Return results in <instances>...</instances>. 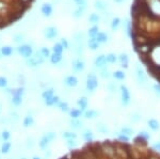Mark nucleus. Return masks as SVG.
<instances>
[{"mask_svg": "<svg viewBox=\"0 0 160 159\" xmlns=\"http://www.w3.org/2000/svg\"><path fill=\"white\" fill-rule=\"evenodd\" d=\"M11 147H12V143L10 141H7V142H2L1 147H0V153L2 155H7V154L10 153L11 151Z\"/></svg>", "mask_w": 160, "mask_h": 159, "instance_id": "33", "label": "nucleus"}, {"mask_svg": "<svg viewBox=\"0 0 160 159\" xmlns=\"http://www.w3.org/2000/svg\"><path fill=\"white\" fill-rule=\"evenodd\" d=\"M94 9L98 12H106L108 9V2L106 0H94Z\"/></svg>", "mask_w": 160, "mask_h": 159, "instance_id": "13", "label": "nucleus"}, {"mask_svg": "<svg viewBox=\"0 0 160 159\" xmlns=\"http://www.w3.org/2000/svg\"><path fill=\"white\" fill-rule=\"evenodd\" d=\"M62 138L65 140H72V139H77L78 135L74 132V130H68V132H62Z\"/></svg>", "mask_w": 160, "mask_h": 159, "instance_id": "36", "label": "nucleus"}, {"mask_svg": "<svg viewBox=\"0 0 160 159\" xmlns=\"http://www.w3.org/2000/svg\"><path fill=\"white\" fill-rule=\"evenodd\" d=\"M135 142H136V144H138V145H145V147L148 145V141L142 139V138L139 137V136H137L135 138Z\"/></svg>", "mask_w": 160, "mask_h": 159, "instance_id": "51", "label": "nucleus"}, {"mask_svg": "<svg viewBox=\"0 0 160 159\" xmlns=\"http://www.w3.org/2000/svg\"><path fill=\"white\" fill-rule=\"evenodd\" d=\"M33 145H34V142H33V140H32V139H28L27 147H30V148H32V147H33Z\"/></svg>", "mask_w": 160, "mask_h": 159, "instance_id": "58", "label": "nucleus"}, {"mask_svg": "<svg viewBox=\"0 0 160 159\" xmlns=\"http://www.w3.org/2000/svg\"><path fill=\"white\" fill-rule=\"evenodd\" d=\"M8 88V79L3 76H0V89Z\"/></svg>", "mask_w": 160, "mask_h": 159, "instance_id": "52", "label": "nucleus"}, {"mask_svg": "<svg viewBox=\"0 0 160 159\" xmlns=\"http://www.w3.org/2000/svg\"><path fill=\"white\" fill-rule=\"evenodd\" d=\"M17 52H18L19 56H22L25 60H27V59L32 57L34 51H33L32 46L30 44H22L17 47Z\"/></svg>", "mask_w": 160, "mask_h": 159, "instance_id": "6", "label": "nucleus"}, {"mask_svg": "<svg viewBox=\"0 0 160 159\" xmlns=\"http://www.w3.org/2000/svg\"><path fill=\"white\" fill-rule=\"evenodd\" d=\"M57 138V134L55 132H48L46 134H44L42 136V138L38 141V147L42 151L48 150V147L50 145V143L52 142Z\"/></svg>", "mask_w": 160, "mask_h": 159, "instance_id": "3", "label": "nucleus"}, {"mask_svg": "<svg viewBox=\"0 0 160 159\" xmlns=\"http://www.w3.org/2000/svg\"><path fill=\"white\" fill-rule=\"evenodd\" d=\"M41 13L43 14L44 17H50L53 13V7L51 3H43L41 7Z\"/></svg>", "mask_w": 160, "mask_h": 159, "instance_id": "12", "label": "nucleus"}, {"mask_svg": "<svg viewBox=\"0 0 160 159\" xmlns=\"http://www.w3.org/2000/svg\"><path fill=\"white\" fill-rule=\"evenodd\" d=\"M148 159H159L158 157H149Z\"/></svg>", "mask_w": 160, "mask_h": 159, "instance_id": "61", "label": "nucleus"}, {"mask_svg": "<svg viewBox=\"0 0 160 159\" xmlns=\"http://www.w3.org/2000/svg\"><path fill=\"white\" fill-rule=\"evenodd\" d=\"M118 139L120 142H123V143H127V142H129V140H130V138L129 137H127V136H125V135H123V134H121V132H118Z\"/></svg>", "mask_w": 160, "mask_h": 159, "instance_id": "50", "label": "nucleus"}, {"mask_svg": "<svg viewBox=\"0 0 160 159\" xmlns=\"http://www.w3.org/2000/svg\"><path fill=\"white\" fill-rule=\"evenodd\" d=\"M77 7H88V0H74Z\"/></svg>", "mask_w": 160, "mask_h": 159, "instance_id": "54", "label": "nucleus"}, {"mask_svg": "<svg viewBox=\"0 0 160 159\" xmlns=\"http://www.w3.org/2000/svg\"><path fill=\"white\" fill-rule=\"evenodd\" d=\"M68 115L71 119H80L81 117H83V112H82L79 108H73V109L69 110Z\"/></svg>", "mask_w": 160, "mask_h": 159, "instance_id": "29", "label": "nucleus"}, {"mask_svg": "<svg viewBox=\"0 0 160 159\" xmlns=\"http://www.w3.org/2000/svg\"><path fill=\"white\" fill-rule=\"evenodd\" d=\"M0 111H1V106H0Z\"/></svg>", "mask_w": 160, "mask_h": 159, "instance_id": "63", "label": "nucleus"}, {"mask_svg": "<svg viewBox=\"0 0 160 159\" xmlns=\"http://www.w3.org/2000/svg\"><path fill=\"white\" fill-rule=\"evenodd\" d=\"M72 70L74 73H82L86 70V62L81 58H76L72 61Z\"/></svg>", "mask_w": 160, "mask_h": 159, "instance_id": "8", "label": "nucleus"}, {"mask_svg": "<svg viewBox=\"0 0 160 159\" xmlns=\"http://www.w3.org/2000/svg\"><path fill=\"white\" fill-rule=\"evenodd\" d=\"M99 86L98 78L94 73H89L86 79V89L89 93H94Z\"/></svg>", "mask_w": 160, "mask_h": 159, "instance_id": "2", "label": "nucleus"}, {"mask_svg": "<svg viewBox=\"0 0 160 159\" xmlns=\"http://www.w3.org/2000/svg\"><path fill=\"white\" fill-rule=\"evenodd\" d=\"M43 34H44V37H45L46 40L53 41L55 38L58 37V35H59L58 28L55 27V26H48L47 28L44 29Z\"/></svg>", "mask_w": 160, "mask_h": 159, "instance_id": "7", "label": "nucleus"}, {"mask_svg": "<svg viewBox=\"0 0 160 159\" xmlns=\"http://www.w3.org/2000/svg\"><path fill=\"white\" fill-rule=\"evenodd\" d=\"M107 56V62L108 64H110V65H112V64H115L117 62H118V55H115V53L113 52H110L108 53Z\"/></svg>", "mask_w": 160, "mask_h": 159, "instance_id": "42", "label": "nucleus"}, {"mask_svg": "<svg viewBox=\"0 0 160 159\" xmlns=\"http://www.w3.org/2000/svg\"><path fill=\"white\" fill-rule=\"evenodd\" d=\"M75 44H80V45H84V41H86V35L82 32H78L75 34Z\"/></svg>", "mask_w": 160, "mask_h": 159, "instance_id": "39", "label": "nucleus"}, {"mask_svg": "<svg viewBox=\"0 0 160 159\" xmlns=\"http://www.w3.org/2000/svg\"><path fill=\"white\" fill-rule=\"evenodd\" d=\"M24 41H25V37H24V34H22V33L15 34L14 37H13V42L16 43V44H18V45H22Z\"/></svg>", "mask_w": 160, "mask_h": 159, "instance_id": "47", "label": "nucleus"}, {"mask_svg": "<svg viewBox=\"0 0 160 159\" xmlns=\"http://www.w3.org/2000/svg\"><path fill=\"white\" fill-rule=\"evenodd\" d=\"M68 125H69V127L75 132V130H80L82 127H83V122H82L80 119H69Z\"/></svg>", "mask_w": 160, "mask_h": 159, "instance_id": "17", "label": "nucleus"}, {"mask_svg": "<svg viewBox=\"0 0 160 159\" xmlns=\"http://www.w3.org/2000/svg\"><path fill=\"white\" fill-rule=\"evenodd\" d=\"M124 1H125V0H113V2H114V3H118V4L123 3Z\"/></svg>", "mask_w": 160, "mask_h": 159, "instance_id": "59", "label": "nucleus"}, {"mask_svg": "<svg viewBox=\"0 0 160 159\" xmlns=\"http://www.w3.org/2000/svg\"><path fill=\"white\" fill-rule=\"evenodd\" d=\"M32 159H43L42 157H40V156H33Z\"/></svg>", "mask_w": 160, "mask_h": 159, "instance_id": "60", "label": "nucleus"}, {"mask_svg": "<svg viewBox=\"0 0 160 159\" xmlns=\"http://www.w3.org/2000/svg\"><path fill=\"white\" fill-rule=\"evenodd\" d=\"M88 47L90 48V50L92 51H96L100 47V44L96 41L95 37H91L88 40Z\"/></svg>", "mask_w": 160, "mask_h": 159, "instance_id": "26", "label": "nucleus"}, {"mask_svg": "<svg viewBox=\"0 0 160 159\" xmlns=\"http://www.w3.org/2000/svg\"><path fill=\"white\" fill-rule=\"evenodd\" d=\"M64 50H65V49H64V47L61 45L60 42L56 43V44H53V46H52V52L53 53H59V55H62Z\"/></svg>", "mask_w": 160, "mask_h": 159, "instance_id": "44", "label": "nucleus"}, {"mask_svg": "<svg viewBox=\"0 0 160 159\" xmlns=\"http://www.w3.org/2000/svg\"><path fill=\"white\" fill-rule=\"evenodd\" d=\"M65 145H66V147L69 148V150H74V148L78 145V142H77V139L65 140Z\"/></svg>", "mask_w": 160, "mask_h": 159, "instance_id": "46", "label": "nucleus"}, {"mask_svg": "<svg viewBox=\"0 0 160 159\" xmlns=\"http://www.w3.org/2000/svg\"><path fill=\"white\" fill-rule=\"evenodd\" d=\"M60 43H61V45L64 47V49H68V48H69V43H68V41L66 40V38L62 37L60 40Z\"/></svg>", "mask_w": 160, "mask_h": 159, "instance_id": "56", "label": "nucleus"}, {"mask_svg": "<svg viewBox=\"0 0 160 159\" xmlns=\"http://www.w3.org/2000/svg\"><path fill=\"white\" fill-rule=\"evenodd\" d=\"M100 115V112L96 109H88L83 112V117L86 120H95Z\"/></svg>", "mask_w": 160, "mask_h": 159, "instance_id": "14", "label": "nucleus"}, {"mask_svg": "<svg viewBox=\"0 0 160 159\" xmlns=\"http://www.w3.org/2000/svg\"><path fill=\"white\" fill-rule=\"evenodd\" d=\"M34 123H35V120L32 115H26L24 121H22V126L25 128H30L34 125Z\"/></svg>", "mask_w": 160, "mask_h": 159, "instance_id": "30", "label": "nucleus"}, {"mask_svg": "<svg viewBox=\"0 0 160 159\" xmlns=\"http://www.w3.org/2000/svg\"><path fill=\"white\" fill-rule=\"evenodd\" d=\"M146 125L152 132H158L160 129V122L157 119H154V117L148 119V122H146Z\"/></svg>", "mask_w": 160, "mask_h": 159, "instance_id": "16", "label": "nucleus"}, {"mask_svg": "<svg viewBox=\"0 0 160 159\" xmlns=\"http://www.w3.org/2000/svg\"><path fill=\"white\" fill-rule=\"evenodd\" d=\"M121 132V134H123V135H125V136H127V137H133L136 134V132H135V129H133L132 127H130V126H122L120 128V132Z\"/></svg>", "mask_w": 160, "mask_h": 159, "instance_id": "24", "label": "nucleus"}, {"mask_svg": "<svg viewBox=\"0 0 160 159\" xmlns=\"http://www.w3.org/2000/svg\"><path fill=\"white\" fill-rule=\"evenodd\" d=\"M123 29L128 37H131V30H132V24H131V19L125 18L123 22Z\"/></svg>", "mask_w": 160, "mask_h": 159, "instance_id": "23", "label": "nucleus"}, {"mask_svg": "<svg viewBox=\"0 0 160 159\" xmlns=\"http://www.w3.org/2000/svg\"><path fill=\"white\" fill-rule=\"evenodd\" d=\"M53 95H55V89H53V88H48V89H46L45 91H43L42 98L45 101V99L49 98V97L53 96Z\"/></svg>", "mask_w": 160, "mask_h": 159, "instance_id": "43", "label": "nucleus"}, {"mask_svg": "<svg viewBox=\"0 0 160 159\" xmlns=\"http://www.w3.org/2000/svg\"><path fill=\"white\" fill-rule=\"evenodd\" d=\"M121 25H122V19L120 17H113L110 22V28L112 31H117L118 28L121 27Z\"/></svg>", "mask_w": 160, "mask_h": 159, "instance_id": "27", "label": "nucleus"}, {"mask_svg": "<svg viewBox=\"0 0 160 159\" xmlns=\"http://www.w3.org/2000/svg\"><path fill=\"white\" fill-rule=\"evenodd\" d=\"M153 92L160 97V83H155L153 86Z\"/></svg>", "mask_w": 160, "mask_h": 159, "instance_id": "55", "label": "nucleus"}, {"mask_svg": "<svg viewBox=\"0 0 160 159\" xmlns=\"http://www.w3.org/2000/svg\"><path fill=\"white\" fill-rule=\"evenodd\" d=\"M98 76L100 79H102V80H109L111 77H112V72H111L108 67L102 68V70L98 71Z\"/></svg>", "mask_w": 160, "mask_h": 159, "instance_id": "22", "label": "nucleus"}, {"mask_svg": "<svg viewBox=\"0 0 160 159\" xmlns=\"http://www.w3.org/2000/svg\"><path fill=\"white\" fill-rule=\"evenodd\" d=\"M102 151L107 155V157L113 158L117 155V148L113 147V144H110L109 141H104L102 143Z\"/></svg>", "mask_w": 160, "mask_h": 159, "instance_id": "10", "label": "nucleus"}, {"mask_svg": "<svg viewBox=\"0 0 160 159\" xmlns=\"http://www.w3.org/2000/svg\"><path fill=\"white\" fill-rule=\"evenodd\" d=\"M95 129H96L97 132H99V134H102V135H107L110 132L109 127H108L107 124H105L104 122L96 123V125H95Z\"/></svg>", "mask_w": 160, "mask_h": 159, "instance_id": "20", "label": "nucleus"}, {"mask_svg": "<svg viewBox=\"0 0 160 159\" xmlns=\"http://www.w3.org/2000/svg\"><path fill=\"white\" fill-rule=\"evenodd\" d=\"M107 90L110 92V93H114V92L117 91V84H115V82H109V83H108Z\"/></svg>", "mask_w": 160, "mask_h": 159, "instance_id": "53", "label": "nucleus"}, {"mask_svg": "<svg viewBox=\"0 0 160 159\" xmlns=\"http://www.w3.org/2000/svg\"><path fill=\"white\" fill-rule=\"evenodd\" d=\"M88 19H89L90 24H92L94 26V25H97L100 22L102 16H100V14H98V13H91V14L89 15V18Z\"/></svg>", "mask_w": 160, "mask_h": 159, "instance_id": "31", "label": "nucleus"}, {"mask_svg": "<svg viewBox=\"0 0 160 159\" xmlns=\"http://www.w3.org/2000/svg\"><path fill=\"white\" fill-rule=\"evenodd\" d=\"M44 62H45V58L43 57L42 53L38 50L37 52L33 53L32 57L26 60V65L30 68H35V67H38V66L42 65Z\"/></svg>", "mask_w": 160, "mask_h": 159, "instance_id": "4", "label": "nucleus"}, {"mask_svg": "<svg viewBox=\"0 0 160 159\" xmlns=\"http://www.w3.org/2000/svg\"><path fill=\"white\" fill-rule=\"evenodd\" d=\"M63 83L68 88H76L79 84V79L75 75H68L63 79Z\"/></svg>", "mask_w": 160, "mask_h": 159, "instance_id": "11", "label": "nucleus"}, {"mask_svg": "<svg viewBox=\"0 0 160 159\" xmlns=\"http://www.w3.org/2000/svg\"><path fill=\"white\" fill-rule=\"evenodd\" d=\"M2 57H3V56H2V55H1V52H0V59H1Z\"/></svg>", "mask_w": 160, "mask_h": 159, "instance_id": "62", "label": "nucleus"}, {"mask_svg": "<svg viewBox=\"0 0 160 159\" xmlns=\"http://www.w3.org/2000/svg\"><path fill=\"white\" fill-rule=\"evenodd\" d=\"M57 107H58V109L60 110L61 112H63V113H68L69 110H71V108H69V105L66 102H62L61 101Z\"/></svg>", "mask_w": 160, "mask_h": 159, "instance_id": "41", "label": "nucleus"}, {"mask_svg": "<svg viewBox=\"0 0 160 159\" xmlns=\"http://www.w3.org/2000/svg\"><path fill=\"white\" fill-rule=\"evenodd\" d=\"M0 52L3 57H11V56L14 53V48L12 46H9V45H6V46H2L0 48Z\"/></svg>", "mask_w": 160, "mask_h": 159, "instance_id": "25", "label": "nucleus"}, {"mask_svg": "<svg viewBox=\"0 0 160 159\" xmlns=\"http://www.w3.org/2000/svg\"><path fill=\"white\" fill-rule=\"evenodd\" d=\"M112 77L118 81H124L126 79V74L125 72L122 70H117L112 72Z\"/></svg>", "mask_w": 160, "mask_h": 159, "instance_id": "28", "label": "nucleus"}, {"mask_svg": "<svg viewBox=\"0 0 160 159\" xmlns=\"http://www.w3.org/2000/svg\"><path fill=\"white\" fill-rule=\"evenodd\" d=\"M60 102H61L60 97L58 95H53V96L49 97V98L45 99V101H44V104H45L47 107H55V106H58Z\"/></svg>", "mask_w": 160, "mask_h": 159, "instance_id": "21", "label": "nucleus"}, {"mask_svg": "<svg viewBox=\"0 0 160 159\" xmlns=\"http://www.w3.org/2000/svg\"><path fill=\"white\" fill-rule=\"evenodd\" d=\"M98 33H99V27H98V25L92 26V27L90 28L89 30H88V35H89V38L95 37L97 34H98Z\"/></svg>", "mask_w": 160, "mask_h": 159, "instance_id": "40", "label": "nucleus"}, {"mask_svg": "<svg viewBox=\"0 0 160 159\" xmlns=\"http://www.w3.org/2000/svg\"><path fill=\"white\" fill-rule=\"evenodd\" d=\"M62 59H63V56L62 55H59V53H51L50 58H49V61L51 64H53V65H57V64H59L62 61Z\"/></svg>", "mask_w": 160, "mask_h": 159, "instance_id": "37", "label": "nucleus"}, {"mask_svg": "<svg viewBox=\"0 0 160 159\" xmlns=\"http://www.w3.org/2000/svg\"><path fill=\"white\" fill-rule=\"evenodd\" d=\"M0 137H1V140L3 141V142H7V141H9L10 138H11V132H10L9 130H2L1 134H0Z\"/></svg>", "mask_w": 160, "mask_h": 159, "instance_id": "48", "label": "nucleus"}, {"mask_svg": "<svg viewBox=\"0 0 160 159\" xmlns=\"http://www.w3.org/2000/svg\"><path fill=\"white\" fill-rule=\"evenodd\" d=\"M95 38H96L97 42H98L99 44L102 45V44H105V43L108 42V40H109V37H108L107 33H105V32H102V31H99V33L96 35V37H95Z\"/></svg>", "mask_w": 160, "mask_h": 159, "instance_id": "35", "label": "nucleus"}, {"mask_svg": "<svg viewBox=\"0 0 160 159\" xmlns=\"http://www.w3.org/2000/svg\"><path fill=\"white\" fill-rule=\"evenodd\" d=\"M40 52L42 53V56L45 59H47V58H50V56H51V52H50V49L49 48H47V47H42L40 49Z\"/></svg>", "mask_w": 160, "mask_h": 159, "instance_id": "49", "label": "nucleus"}, {"mask_svg": "<svg viewBox=\"0 0 160 159\" xmlns=\"http://www.w3.org/2000/svg\"><path fill=\"white\" fill-rule=\"evenodd\" d=\"M118 62L121 64V67L122 68H128V64H129V57L126 52H122L118 56Z\"/></svg>", "mask_w": 160, "mask_h": 159, "instance_id": "18", "label": "nucleus"}, {"mask_svg": "<svg viewBox=\"0 0 160 159\" xmlns=\"http://www.w3.org/2000/svg\"><path fill=\"white\" fill-rule=\"evenodd\" d=\"M135 78L137 80V82L140 83L141 86L148 84V75L145 74V72H144L143 68L141 67L140 64H138V63L135 65Z\"/></svg>", "mask_w": 160, "mask_h": 159, "instance_id": "5", "label": "nucleus"}, {"mask_svg": "<svg viewBox=\"0 0 160 159\" xmlns=\"http://www.w3.org/2000/svg\"><path fill=\"white\" fill-rule=\"evenodd\" d=\"M22 101H24V96H22V95L13 94L11 97V102L13 106H15V107H19L20 105L22 104Z\"/></svg>", "mask_w": 160, "mask_h": 159, "instance_id": "32", "label": "nucleus"}, {"mask_svg": "<svg viewBox=\"0 0 160 159\" xmlns=\"http://www.w3.org/2000/svg\"><path fill=\"white\" fill-rule=\"evenodd\" d=\"M81 137H82V139H83L86 142H92L93 140H94V137H95V135H94V132H93V130L92 129H90V128H84L83 130H82V132H81Z\"/></svg>", "mask_w": 160, "mask_h": 159, "instance_id": "15", "label": "nucleus"}, {"mask_svg": "<svg viewBox=\"0 0 160 159\" xmlns=\"http://www.w3.org/2000/svg\"><path fill=\"white\" fill-rule=\"evenodd\" d=\"M77 106L78 108L81 110L82 112H84L86 110H88V107H89V99H88L87 96H81L80 98L77 101Z\"/></svg>", "mask_w": 160, "mask_h": 159, "instance_id": "19", "label": "nucleus"}, {"mask_svg": "<svg viewBox=\"0 0 160 159\" xmlns=\"http://www.w3.org/2000/svg\"><path fill=\"white\" fill-rule=\"evenodd\" d=\"M20 159H26V158H20Z\"/></svg>", "mask_w": 160, "mask_h": 159, "instance_id": "64", "label": "nucleus"}, {"mask_svg": "<svg viewBox=\"0 0 160 159\" xmlns=\"http://www.w3.org/2000/svg\"><path fill=\"white\" fill-rule=\"evenodd\" d=\"M152 148H153V151L160 152V141H157V142H155L154 144L152 145Z\"/></svg>", "mask_w": 160, "mask_h": 159, "instance_id": "57", "label": "nucleus"}, {"mask_svg": "<svg viewBox=\"0 0 160 159\" xmlns=\"http://www.w3.org/2000/svg\"><path fill=\"white\" fill-rule=\"evenodd\" d=\"M93 64L94 66L97 68V70H102V68H105L107 67L108 65V62H107V56L106 55H98L96 56L93 61Z\"/></svg>", "mask_w": 160, "mask_h": 159, "instance_id": "9", "label": "nucleus"}, {"mask_svg": "<svg viewBox=\"0 0 160 159\" xmlns=\"http://www.w3.org/2000/svg\"><path fill=\"white\" fill-rule=\"evenodd\" d=\"M142 120V115L139 112H131L129 114V122L132 124H137Z\"/></svg>", "mask_w": 160, "mask_h": 159, "instance_id": "38", "label": "nucleus"}, {"mask_svg": "<svg viewBox=\"0 0 160 159\" xmlns=\"http://www.w3.org/2000/svg\"><path fill=\"white\" fill-rule=\"evenodd\" d=\"M138 136H139V137H141L142 139L148 141V142L152 139V136L148 132V130H140V132H139V134H138Z\"/></svg>", "mask_w": 160, "mask_h": 159, "instance_id": "45", "label": "nucleus"}, {"mask_svg": "<svg viewBox=\"0 0 160 159\" xmlns=\"http://www.w3.org/2000/svg\"><path fill=\"white\" fill-rule=\"evenodd\" d=\"M88 7H77V9L73 12V17L76 19H79L83 16L84 12H86Z\"/></svg>", "mask_w": 160, "mask_h": 159, "instance_id": "34", "label": "nucleus"}, {"mask_svg": "<svg viewBox=\"0 0 160 159\" xmlns=\"http://www.w3.org/2000/svg\"><path fill=\"white\" fill-rule=\"evenodd\" d=\"M118 89H120V95H121V99H120L121 106L124 107V108L130 106L131 94H130L129 89H128L127 86H125V84H120Z\"/></svg>", "mask_w": 160, "mask_h": 159, "instance_id": "1", "label": "nucleus"}]
</instances>
